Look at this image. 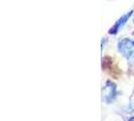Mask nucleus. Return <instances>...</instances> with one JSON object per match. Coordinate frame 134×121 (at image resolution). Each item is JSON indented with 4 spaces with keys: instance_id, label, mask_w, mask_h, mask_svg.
<instances>
[{
    "instance_id": "nucleus-1",
    "label": "nucleus",
    "mask_w": 134,
    "mask_h": 121,
    "mask_svg": "<svg viewBox=\"0 0 134 121\" xmlns=\"http://www.w3.org/2000/svg\"><path fill=\"white\" fill-rule=\"evenodd\" d=\"M130 15H131V12H129V13L126 14V15H125L124 17H122L121 19H119V21H118V22L116 23V25H115V26H114V29H112V30H110V32H116V31H117V30H118V29H119L120 27L123 26V24H124V23H125V22L127 21V20H126V19H127L128 17L130 16Z\"/></svg>"
}]
</instances>
